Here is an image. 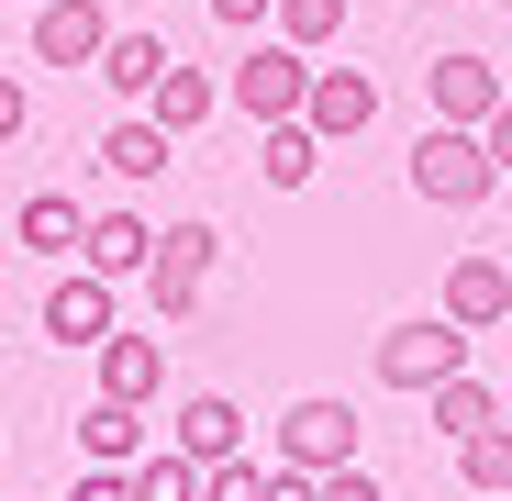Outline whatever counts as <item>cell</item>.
<instances>
[{
  "label": "cell",
  "instance_id": "27",
  "mask_svg": "<svg viewBox=\"0 0 512 501\" xmlns=\"http://www.w3.org/2000/svg\"><path fill=\"white\" fill-rule=\"evenodd\" d=\"M23 123H34V101H23V78H12V67H0V145H12Z\"/></svg>",
  "mask_w": 512,
  "mask_h": 501
},
{
  "label": "cell",
  "instance_id": "15",
  "mask_svg": "<svg viewBox=\"0 0 512 501\" xmlns=\"http://www.w3.org/2000/svg\"><path fill=\"white\" fill-rule=\"evenodd\" d=\"M101 390L112 401H156V379H167V346H156V334H101Z\"/></svg>",
  "mask_w": 512,
  "mask_h": 501
},
{
  "label": "cell",
  "instance_id": "23",
  "mask_svg": "<svg viewBox=\"0 0 512 501\" xmlns=\"http://www.w3.org/2000/svg\"><path fill=\"white\" fill-rule=\"evenodd\" d=\"M201 501H268V468L223 457V468H201Z\"/></svg>",
  "mask_w": 512,
  "mask_h": 501
},
{
  "label": "cell",
  "instance_id": "21",
  "mask_svg": "<svg viewBox=\"0 0 512 501\" xmlns=\"http://www.w3.org/2000/svg\"><path fill=\"white\" fill-rule=\"evenodd\" d=\"M123 479H134V501H201V457H179V446H167V457H134Z\"/></svg>",
  "mask_w": 512,
  "mask_h": 501
},
{
  "label": "cell",
  "instance_id": "2",
  "mask_svg": "<svg viewBox=\"0 0 512 501\" xmlns=\"http://www.w3.org/2000/svg\"><path fill=\"white\" fill-rule=\"evenodd\" d=\"M234 101H245V123H301V101H312V56L279 34V45H256L245 67H234Z\"/></svg>",
  "mask_w": 512,
  "mask_h": 501
},
{
  "label": "cell",
  "instance_id": "12",
  "mask_svg": "<svg viewBox=\"0 0 512 501\" xmlns=\"http://www.w3.org/2000/svg\"><path fill=\"white\" fill-rule=\"evenodd\" d=\"M78 457H90V468H134L145 457V401H90V412H78Z\"/></svg>",
  "mask_w": 512,
  "mask_h": 501
},
{
  "label": "cell",
  "instance_id": "11",
  "mask_svg": "<svg viewBox=\"0 0 512 501\" xmlns=\"http://www.w3.org/2000/svg\"><path fill=\"white\" fill-rule=\"evenodd\" d=\"M423 90H435V123H490L501 112V67L490 56H435Z\"/></svg>",
  "mask_w": 512,
  "mask_h": 501
},
{
  "label": "cell",
  "instance_id": "8",
  "mask_svg": "<svg viewBox=\"0 0 512 501\" xmlns=\"http://www.w3.org/2000/svg\"><path fill=\"white\" fill-rule=\"evenodd\" d=\"M45 334H56V346H101V334H112V279L101 268H67L45 290Z\"/></svg>",
  "mask_w": 512,
  "mask_h": 501
},
{
  "label": "cell",
  "instance_id": "17",
  "mask_svg": "<svg viewBox=\"0 0 512 501\" xmlns=\"http://www.w3.org/2000/svg\"><path fill=\"white\" fill-rule=\"evenodd\" d=\"M423 412H435V435H479V424H501V390L468 379V368H446L435 390H423Z\"/></svg>",
  "mask_w": 512,
  "mask_h": 501
},
{
  "label": "cell",
  "instance_id": "6",
  "mask_svg": "<svg viewBox=\"0 0 512 501\" xmlns=\"http://www.w3.org/2000/svg\"><path fill=\"white\" fill-rule=\"evenodd\" d=\"M279 457L290 468H346L357 457V412L346 401H290L279 412Z\"/></svg>",
  "mask_w": 512,
  "mask_h": 501
},
{
  "label": "cell",
  "instance_id": "7",
  "mask_svg": "<svg viewBox=\"0 0 512 501\" xmlns=\"http://www.w3.org/2000/svg\"><path fill=\"white\" fill-rule=\"evenodd\" d=\"M101 45H112L101 0H34V56L45 67H101Z\"/></svg>",
  "mask_w": 512,
  "mask_h": 501
},
{
  "label": "cell",
  "instance_id": "24",
  "mask_svg": "<svg viewBox=\"0 0 512 501\" xmlns=\"http://www.w3.org/2000/svg\"><path fill=\"white\" fill-rule=\"evenodd\" d=\"M268 501H323V468H290V457H279V468H268Z\"/></svg>",
  "mask_w": 512,
  "mask_h": 501
},
{
  "label": "cell",
  "instance_id": "10",
  "mask_svg": "<svg viewBox=\"0 0 512 501\" xmlns=\"http://www.w3.org/2000/svg\"><path fill=\"white\" fill-rule=\"evenodd\" d=\"M446 323H468V334L512 323V268H501V257H457V268H446Z\"/></svg>",
  "mask_w": 512,
  "mask_h": 501
},
{
  "label": "cell",
  "instance_id": "3",
  "mask_svg": "<svg viewBox=\"0 0 512 501\" xmlns=\"http://www.w3.org/2000/svg\"><path fill=\"white\" fill-rule=\"evenodd\" d=\"M446 368H468V323L435 312V323H390V334H379V379H390V390H435Z\"/></svg>",
  "mask_w": 512,
  "mask_h": 501
},
{
  "label": "cell",
  "instance_id": "18",
  "mask_svg": "<svg viewBox=\"0 0 512 501\" xmlns=\"http://www.w3.org/2000/svg\"><path fill=\"white\" fill-rule=\"evenodd\" d=\"M101 78L123 101H156V78H167V34H123L112 23V45H101Z\"/></svg>",
  "mask_w": 512,
  "mask_h": 501
},
{
  "label": "cell",
  "instance_id": "16",
  "mask_svg": "<svg viewBox=\"0 0 512 501\" xmlns=\"http://www.w3.org/2000/svg\"><path fill=\"white\" fill-rule=\"evenodd\" d=\"M256 167H268V190H312L323 134H312V123H256Z\"/></svg>",
  "mask_w": 512,
  "mask_h": 501
},
{
  "label": "cell",
  "instance_id": "28",
  "mask_svg": "<svg viewBox=\"0 0 512 501\" xmlns=\"http://www.w3.org/2000/svg\"><path fill=\"white\" fill-rule=\"evenodd\" d=\"M67 501H134V479H123V468H90V479H78Z\"/></svg>",
  "mask_w": 512,
  "mask_h": 501
},
{
  "label": "cell",
  "instance_id": "9",
  "mask_svg": "<svg viewBox=\"0 0 512 501\" xmlns=\"http://www.w3.org/2000/svg\"><path fill=\"white\" fill-rule=\"evenodd\" d=\"M145 257H156V223H145V212H90V234H78V268H101V279L123 290V279H145Z\"/></svg>",
  "mask_w": 512,
  "mask_h": 501
},
{
  "label": "cell",
  "instance_id": "5",
  "mask_svg": "<svg viewBox=\"0 0 512 501\" xmlns=\"http://www.w3.org/2000/svg\"><path fill=\"white\" fill-rule=\"evenodd\" d=\"M301 123H312L323 145L368 134V123H379V78H368V67H312V101H301Z\"/></svg>",
  "mask_w": 512,
  "mask_h": 501
},
{
  "label": "cell",
  "instance_id": "1",
  "mask_svg": "<svg viewBox=\"0 0 512 501\" xmlns=\"http://www.w3.org/2000/svg\"><path fill=\"white\" fill-rule=\"evenodd\" d=\"M412 190L435 201V212H479V201L501 190V156L479 145V123H423V145H412Z\"/></svg>",
  "mask_w": 512,
  "mask_h": 501
},
{
  "label": "cell",
  "instance_id": "13",
  "mask_svg": "<svg viewBox=\"0 0 512 501\" xmlns=\"http://www.w3.org/2000/svg\"><path fill=\"white\" fill-rule=\"evenodd\" d=\"M101 167H112L123 190H145L156 167H179V134H167L156 112H134V123H112V134H101Z\"/></svg>",
  "mask_w": 512,
  "mask_h": 501
},
{
  "label": "cell",
  "instance_id": "31",
  "mask_svg": "<svg viewBox=\"0 0 512 501\" xmlns=\"http://www.w3.org/2000/svg\"><path fill=\"white\" fill-rule=\"evenodd\" d=\"M501 424H512V390H501Z\"/></svg>",
  "mask_w": 512,
  "mask_h": 501
},
{
  "label": "cell",
  "instance_id": "4",
  "mask_svg": "<svg viewBox=\"0 0 512 501\" xmlns=\"http://www.w3.org/2000/svg\"><path fill=\"white\" fill-rule=\"evenodd\" d=\"M212 257H223V234H212V223H167V234H156V257H145L156 312H190V301H201V279H212Z\"/></svg>",
  "mask_w": 512,
  "mask_h": 501
},
{
  "label": "cell",
  "instance_id": "29",
  "mask_svg": "<svg viewBox=\"0 0 512 501\" xmlns=\"http://www.w3.org/2000/svg\"><path fill=\"white\" fill-rule=\"evenodd\" d=\"M479 145H490V156H501V179H512V90H501V112H490V123H479Z\"/></svg>",
  "mask_w": 512,
  "mask_h": 501
},
{
  "label": "cell",
  "instance_id": "22",
  "mask_svg": "<svg viewBox=\"0 0 512 501\" xmlns=\"http://www.w3.org/2000/svg\"><path fill=\"white\" fill-rule=\"evenodd\" d=\"M279 34L312 56V45H334V34H346V0H279Z\"/></svg>",
  "mask_w": 512,
  "mask_h": 501
},
{
  "label": "cell",
  "instance_id": "30",
  "mask_svg": "<svg viewBox=\"0 0 512 501\" xmlns=\"http://www.w3.org/2000/svg\"><path fill=\"white\" fill-rule=\"evenodd\" d=\"M0 45H12V12H0Z\"/></svg>",
  "mask_w": 512,
  "mask_h": 501
},
{
  "label": "cell",
  "instance_id": "25",
  "mask_svg": "<svg viewBox=\"0 0 512 501\" xmlns=\"http://www.w3.org/2000/svg\"><path fill=\"white\" fill-rule=\"evenodd\" d=\"M212 23L223 34H256V23H279V0H212Z\"/></svg>",
  "mask_w": 512,
  "mask_h": 501
},
{
  "label": "cell",
  "instance_id": "19",
  "mask_svg": "<svg viewBox=\"0 0 512 501\" xmlns=\"http://www.w3.org/2000/svg\"><path fill=\"white\" fill-rule=\"evenodd\" d=\"M145 112H156L167 134H201V123L223 112V90H212L201 67H179V56H167V78H156V101H145Z\"/></svg>",
  "mask_w": 512,
  "mask_h": 501
},
{
  "label": "cell",
  "instance_id": "32",
  "mask_svg": "<svg viewBox=\"0 0 512 501\" xmlns=\"http://www.w3.org/2000/svg\"><path fill=\"white\" fill-rule=\"evenodd\" d=\"M23 12H34V0H23Z\"/></svg>",
  "mask_w": 512,
  "mask_h": 501
},
{
  "label": "cell",
  "instance_id": "20",
  "mask_svg": "<svg viewBox=\"0 0 512 501\" xmlns=\"http://www.w3.org/2000/svg\"><path fill=\"white\" fill-rule=\"evenodd\" d=\"M78 234H90V212H78L67 190H34L23 201V245H34V257H78Z\"/></svg>",
  "mask_w": 512,
  "mask_h": 501
},
{
  "label": "cell",
  "instance_id": "14",
  "mask_svg": "<svg viewBox=\"0 0 512 501\" xmlns=\"http://www.w3.org/2000/svg\"><path fill=\"white\" fill-rule=\"evenodd\" d=\"M179 457H201V468H223V457H245V412H234L223 390H201V401H179Z\"/></svg>",
  "mask_w": 512,
  "mask_h": 501
},
{
  "label": "cell",
  "instance_id": "26",
  "mask_svg": "<svg viewBox=\"0 0 512 501\" xmlns=\"http://www.w3.org/2000/svg\"><path fill=\"white\" fill-rule=\"evenodd\" d=\"M323 501H379V479H368V468L346 457V468H323Z\"/></svg>",
  "mask_w": 512,
  "mask_h": 501
}]
</instances>
